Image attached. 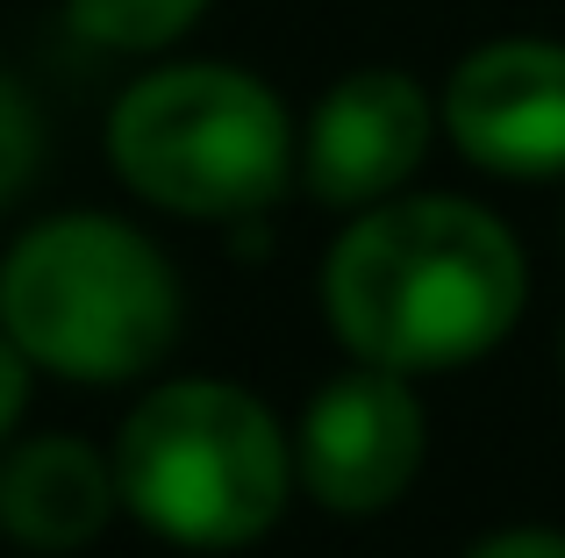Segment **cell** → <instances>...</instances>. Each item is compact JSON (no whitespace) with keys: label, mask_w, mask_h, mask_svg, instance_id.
Returning a JSON list of instances; mask_svg holds the SVG:
<instances>
[{"label":"cell","mask_w":565,"mask_h":558,"mask_svg":"<svg viewBox=\"0 0 565 558\" xmlns=\"http://www.w3.org/2000/svg\"><path fill=\"white\" fill-rule=\"evenodd\" d=\"M43 172V108L8 65H0V208L14 194H29V180Z\"/></svg>","instance_id":"30bf717a"},{"label":"cell","mask_w":565,"mask_h":558,"mask_svg":"<svg viewBox=\"0 0 565 558\" xmlns=\"http://www.w3.org/2000/svg\"><path fill=\"white\" fill-rule=\"evenodd\" d=\"M29 373H36V365H29L22 344L0 330V444H8V430L22 422V408H29Z\"/></svg>","instance_id":"7c38bea8"},{"label":"cell","mask_w":565,"mask_h":558,"mask_svg":"<svg viewBox=\"0 0 565 558\" xmlns=\"http://www.w3.org/2000/svg\"><path fill=\"white\" fill-rule=\"evenodd\" d=\"M444 137L437 94L401 65H359L308 108L301 122V186L322 208H373L408 194L429 143Z\"/></svg>","instance_id":"52a82bcc"},{"label":"cell","mask_w":565,"mask_h":558,"mask_svg":"<svg viewBox=\"0 0 565 558\" xmlns=\"http://www.w3.org/2000/svg\"><path fill=\"white\" fill-rule=\"evenodd\" d=\"M530 266L494 208L458 194H394L359 208L322 258L330 336L386 373H451L515 330Z\"/></svg>","instance_id":"6da1fadb"},{"label":"cell","mask_w":565,"mask_h":558,"mask_svg":"<svg viewBox=\"0 0 565 558\" xmlns=\"http://www.w3.org/2000/svg\"><path fill=\"white\" fill-rule=\"evenodd\" d=\"M0 330L36 373L122 387L180 344V272L122 215H51L22 229L0 266Z\"/></svg>","instance_id":"7a4b0ae2"},{"label":"cell","mask_w":565,"mask_h":558,"mask_svg":"<svg viewBox=\"0 0 565 558\" xmlns=\"http://www.w3.org/2000/svg\"><path fill=\"white\" fill-rule=\"evenodd\" d=\"M558 365H565V336H558Z\"/></svg>","instance_id":"4fadbf2b"},{"label":"cell","mask_w":565,"mask_h":558,"mask_svg":"<svg viewBox=\"0 0 565 558\" xmlns=\"http://www.w3.org/2000/svg\"><path fill=\"white\" fill-rule=\"evenodd\" d=\"M108 165L137 201L186 223H250L301 172L294 115L258 72L180 57L108 108Z\"/></svg>","instance_id":"3957f363"},{"label":"cell","mask_w":565,"mask_h":558,"mask_svg":"<svg viewBox=\"0 0 565 558\" xmlns=\"http://www.w3.org/2000/svg\"><path fill=\"white\" fill-rule=\"evenodd\" d=\"M122 508L115 459L79 437H22L0 451V537L22 551H86Z\"/></svg>","instance_id":"ba28073f"},{"label":"cell","mask_w":565,"mask_h":558,"mask_svg":"<svg viewBox=\"0 0 565 558\" xmlns=\"http://www.w3.org/2000/svg\"><path fill=\"white\" fill-rule=\"evenodd\" d=\"M215 0H65L72 29L100 51H122V57H158L186 36Z\"/></svg>","instance_id":"9c48e42d"},{"label":"cell","mask_w":565,"mask_h":558,"mask_svg":"<svg viewBox=\"0 0 565 558\" xmlns=\"http://www.w3.org/2000/svg\"><path fill=\"white\" fill-rule=\"evenodd\" d=\"M466 558H565V530H552V523H515V530H487Z\"/></svg>","instance_id":"8fae6325"},{"label":"cell","mask_w":565,"mask_h":558,"mask_svg":"<svg viewBox=\"0 0 565 558\" xmlns=\"http://www.w3.org/2000/svg\"><path fill=\"white\" fill-rule=\"evenodd\" d=\"M423 401H415L408 373L351 358L330 387L308 401L301 430H294V473L330 516H380L423 473Z\"/></svg>","instance_id":"5b68a950"},{"label":"cell","mask_w":565,"mask_h":558,"mask_svg":"<svg viewBox=\"0 0 565 558\" xmlns=\"http://www.w3.org/2000/svg\"><path fill=\"white\" fill-rule=\"evenodd\" d=\"M437 122L451 151L494 180H565V43H472L437 94Z\"/></svg>","instance_id":"8992f818"},{"label":"cell","mask_w":565,"mask_h":558,"mask_svg":"<svg viewBox=\"0 0 565 558\" xmlns=\"http://www.w3.org/2000/svg\"><path fill=\"white\" fill-rule=\"evenodd\" d=\"M294 437L250 387L166 379L115 437V487L151 537L180 551H244L287 516Z\"/></svg>","instance_id":"277c9868"}]
</instances>
